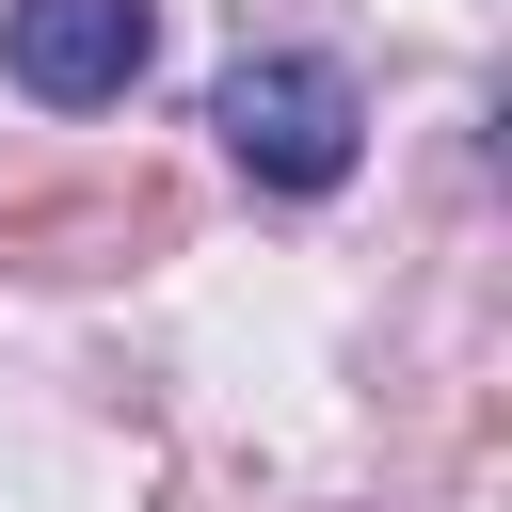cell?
Segmentation results:
<instances>
[{
  "instance_id": "cell-1",
  "label": "cell",
  "mask_w": 512,
  "mask_h": 512,
  "mask_svg": "<svg viewBox=\"0 0 512 512\" xmlns=\"http://www.w3.org/2000/svg\"><path fill=\"white\" fill-rule=\"evenodd\" d=\"M352 128H368V96H352L336 64H240V80H224V144H240V176H272V192H336V176H352Z\"/></svg>"
},
{
  "instance_id": "cell-2",
  "label": "cell",
  "mask_w": 512,
  "mask_h": 512,
  "mask_svg": "<svg viewBox=\"0 0 512 512\" xmlns=\"http://www.w3.org/2000/svg\"><path fill=\"white\" fill-rule=\"evenodd\" d=\"M144 48H160V16H144V0H16V16H0V64H16L48 112L128 96V80H144Z\"/></svg>"
}]
</instances>
